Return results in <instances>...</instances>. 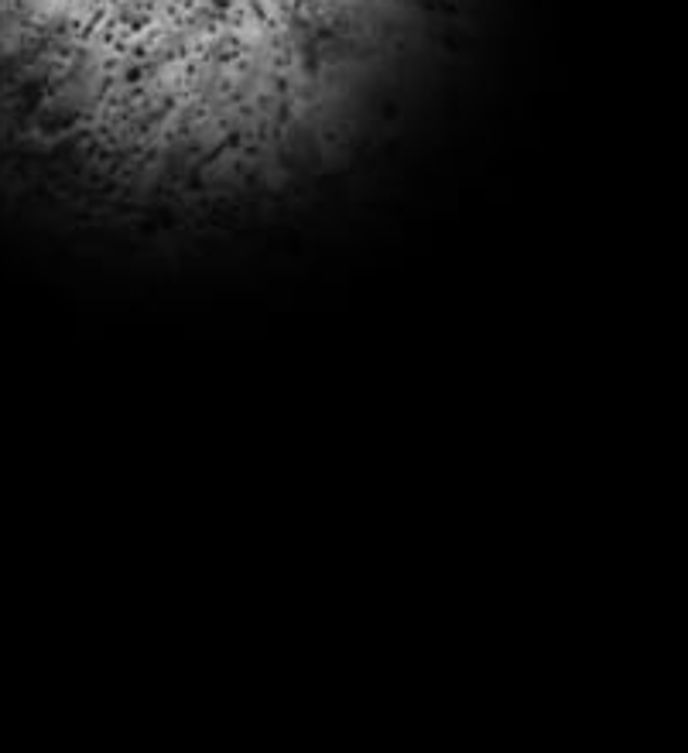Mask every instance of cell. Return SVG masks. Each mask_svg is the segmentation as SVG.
Returning <instances> with one entry per match:
<instances>
[{
  "mask_svg": "<svg viewBox=\"0 0 688 753\" xmlns=\"http://www.w3.org/2000/svg\"><path fill=\"white\" fill-rule=\"evenodd\" d=\"M449 0H0V165L117 189L295 172Z\"/></svg>",
  "mask_w": 688,
  "mask_h": 753,
  "instance_id": "6da1fadb",
  "label": "cell"
}]
</instances>
